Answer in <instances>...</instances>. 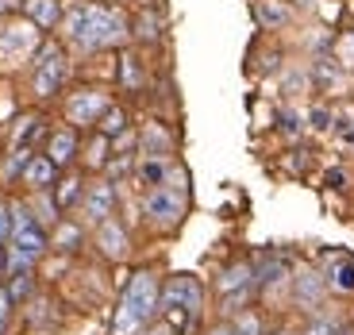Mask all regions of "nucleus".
Listing matches in <instances>:
<instances>
[{
    "mask_svg": "<svg viewBox=\"0 0 354 335\" xmlns=\"http://www.w3.org/2000/svg\"><path fill=\"white\" fill-rule=\"evenodd\" d=\"M54 177H58V166H54L50 159H43V154H31L24 166V185H31L35 193H43V189L54 185Z\"/></svg>",
    "mask_w": 354,
    "mask_h": 335,
    "instance_id": "obj_12",
    "label": "nucleus"
},
{
    "mask_svg": "<svg viewBox=\"0 0 354 335\" xmlns=\"http://www.w3.org/2000/svg\"><path fill=\"white\" fill-rule=\"evenodd\" d=\"M54 243H58V251H77V247H81V231L73 228V224H58V231H54Z\"/></svg>",
    "mask_w": 354,
    "mask_h": 335,
    "instance_id": "obj_23",
    "label": "nucleus"
},
{
    "mask_svg": "<svg viewBox=\"0 0 354 335\" xmlns=\"http://www.w3.org/2000/svg\"><path fill=\"white\" fill-rule=\"evenodd\" d=\"M139 35H142V39H158V19H154L151 12L139 19Z\"/></svg>",
    "mask_w": 354,
    "mask_h": 335,
    "instance_id": "obj_29",
    "label": "nucleus"
},
{
    "mask_svg": "<svg viewBox=\"0 0 354 335\" xmlns=\"http://www.w3.org/2000/svg\"><path fill=\"white\" fill-rule=\"evenodd\" d=\"M308 120H312V127H316V132H328V127H331V112H328V108H312Z\"/></svg>",
    "mask_w": 354,
    "mask_h": 335,
    "instance_id": "obj_27",
    "label": "nucleus"
},
{
    "mask_svg": "<svg viewBox=\"0 0 354 335\" xmlns=\"http://www.w3.org/2000/svg\"><path fill=\"white\" fill-rule=\"evenodd\" d=\"M185 197L189 193H181V189H174V185H154L151 197H147V216H151L158 228H174V224L185 216Z\"/></svg>",
    "mask_w": 354,
    "mask_h": 335,
    "instance_id": "obj_5",
    "label": "nucleus"
},
{
    "mask_svg": "<svg viewBox=\"0 0 354 335\" xmlns=\"http://www.w3.org/2000/svg\"><path fill=\"white\" fill-rule=\"evenodd\" d=\"M108 112V97L100 89H81L66 100V116H70V124L85 127V124H100V116Z\"/></svg>",
    "mask_w": 354,
    "mask_h": 335,
    "instance_id": "obj_7",
    "label": "nucleus"
},
{
    "mask_svg": "<svg viewBox=\"0 0 354 335\" xmlns=\"http://www.w3.org/2000/svg\"><path fill=\"white\" fill-rule=\"evenodd\" d=\"M66 35L81 51H104V46H115L127 35V24L120 12L104 8V4H77L66 16Z\"/></svg>",
    "mask_w": 354,
    "mask_h": 335,
    "instance_id": "obj_1",
    "label": "nucleus"
},
{
    "mask_svg": "<svg viewBox=\"0 0 354 335\" xmlns=\"http://www.w3.org/2000/svg\"><path fill=\"white\" fill-rule=\"evenodd\" d=\"M346 54H351V58H354V35L346 39Z\"/></svg>",
    "mask_w": 354,
    "mask_h": 335,
    "instance_id": "obj_32",
    "label": "nucleus"
},
{
    "mask_svg": "<svg viewBox=\"0 0 354 335\" xmlns=\"http://www.w3.org/2000/svg\"><path fill=\"white\" fill-rule=\"evenodd\" d=\"M58 16H62L58 0H27V19H31L35 27H54Z\"/></svg>",
    "mask_w": 354,
    "mask_h": 335,
    "instance_id": "obj_16",
    "label": "nucleus"
},
{
    "mask_svg": "<svg viewBox=\"0 0 354 335\" xmlns=\"http://www.w3.org/2000/svg\"><path fill=\"white\" fill-rule=\"evenodd\" d=\"M201 305H204V289L193 273H177L162 285V297H158V309L166 316V324L174 332H193L196 316H201Z\"/></svg>",
    "mask_w": 354,
    "mask_h": 335,
    "instance_id": "obj_3",
    "label": "nucleus"
},
{
    "mask_svg": "<svg viewBox=\"0 0 354 335\" xmlns=\"http://www.w3.org/2000/svg\"><path fill=\"white\" fill-rule=\"evenodd\" d=\"M277 120H281V127H285V132H297V127H301V124H297V112H281Z\"/></svg>",
    "mask_w": 354,
    "mask_h": 335,
    "instance_id": "obj_31",
    "label": "nucleus"
},
{
    "mask_svg": "<svg viewBox=\"0 0 354 335\" xmlns=\"http://www.w3.org/2000/svg\"><path fill=\"white\" fill-rule=\"evenodd\" d=\"M97 247L104 251L108 258H115V262H120V258L127 255V231H124V224H115L112 216H108V220H100L97 224Z\"/></svg>",
    "mask_w": 354,
    "mask_h": 335,
    "instance_id": "obj_10",
    "label": "nucleus"
},
{
    "mask_svg": "<svg viewBox=\"0 0 354 335\" xmlns=\"http://www.w3.org/2000/svg\"><path fill=\"white\" fill-rule=\"evenodd\" d=\"M120 81H124L127 89H139L142 85V70H139V62H135L131 54H124V62H120Z\"/></svg>",
    "mask_w": 354,
    "mask_h": 335,
    "instance_id": "obj_24",
    "label": "nucleus"
},
{
    "mask_svg": "<svg viewBox=\"0 0 354 335\" xmlns=\"http://www.w3.org/2000/svg\"><path fill=\"white\" fill-rule=\"evenodd\" d=\"M124 127H127V116H124V108L108 105V112L100 116V132H104V139H108V135H120Z\"/></svg>",
    "mask_w": 354,
    "mask_h": 335,
    "instance_id": "obj_20",
    "label": "nucleus"
},
{
    "mask_svg": "<svg viewBox=\"0 0 354 335\" xmlns=\"http://www.w3.org/2000/svg\"><path fill=\"white\" fill-rule=\"evenodd\" d=\"M31 289H35V282H31V270H24V273H12V285H8L12 300H24V297H31Z\"/></svg>",
    "mask_w": 354,
    "mask_h": 335,
    "instance_id": "obj_25",
    "label": "nucleus"
},
{
    "mask_svg": "<svg viewBox=\"0 0 354 335\" xmlns=\"http://www.w3.org/2000/svg\"><path fill=\"white\" fill-rule=\"evenodd\" d=\"M304 335H351V327L339 316H312L308 327H304Z\"/></svg>",
    "mask_w": 354,
    "mask_h": 335,
    "instance_id": "obj_17",
    "label": "nucleus"
},
{
    "mask_svg": "<svg viewBox=\"0 0 354 335\" xmlns=\"http://www.w3.org/2000/svg\"><path fill=\"white\" fill-rule=\"evenodd\" d=\"M158 278H154L151 270H139L127 282L124 289V300H120V309H115V320H112V335H139L142 327L154 320V312H158Z\"/></svg>",
    "mask_w": 354,
    "mask_h": 335,
    "instance_id": "obj_2",
    "label": "nucleus"
},
{
    "mask_svg": "<svg viewBox=\"0 0 354 335\" xmlns=\"http://www.w3.org/2000/svg\"><path fill=\"white\" fill-rule=\"evenodd\" d=\"M254 16L262 27H270V31H277V27H285L292 19V8L285 4V0H258L254 4Z\"/></svg>",
    "mask_w": 354,
    "mask_h": 335,
    "instance_id": "obj_14",
    "label": "nucleus"
},
{
    "mask_svg": "<svg viewBox=\"0 0 354 335\" xmlns=\"http://www.w3.org/2000/svg\"><path fill=\"white\" fill-rule=\"evenodd\" d=\"M220 293L227 305H243V300L254 293V266L243 258V262H231L227 270L220 273Z\"/></svg>",
    "mask_w": 354,
    "mask_h": 335,
    "instance_id": "obj_8",
    "label": "nucleus"
},
{
    "mask_svg": "<svg viewBox=\"0 0 354 335\" xmlns=\"http://www.w3.org/2000/svg\"><path fill=\"white\" fill-rule=\"evenodd\" d=\"M277 335H289V332H277Z\"/></svg>",
    "mask_w": 354,
    "mask_h": 335,
    "instance_id": "obj_35",
    "label": "nucleus"
},
{
    "mask_svg": "<svg viewBox=\"0 0 354 335\" xmlns=\"http://www.w3.org/2000/svg\"><path fill=\"white\" fill-rule=\"evenodd\" d=\"M112 208H115V193H112V185H108V181H97V185L85 189V216L93 224L108 220V216H112Z\"/></svg>",
    "mask_w": 354,
    "mask_h": 335,
    "instance_id": "obj_11",
    "label": "nucleus"
},
{
    "mask_svg": "<svg viewBox=\"0 0 354 335\" xmlns=\"http://www.w3.org/2000/svg\"><path fill=\"white\" fill-rule=\"evenodd\" d=\"M212 335H235V332H231V327H216Z\"/></svg>",
    "mask_w": 354,
    "mask_h": 335,
    "instance_id": "obj_33",
    "label": "nucleus"
},
{
    "mask_svg": "<svg viewBox=\"0 0 354 335\" xmlns=\"http://www.w3.org/2000/svg\"><path fill=\"white\" fill-rule=\"evenodd\" d=\"M142 150H147L151 159H162V154H169V135L162 132L158 124H151L147 132H142Z\"/></svg>",
    "mask_w": 354,
    "mask_h": 335,
    "instance_id": "obj_18",
    "label": "nucleus"
},
{
    "mask_svg": "<svg viewBox=\"0 0 354 335\" xmlns=\"http://www.w3.org/2000/svg\"><path fill=\"white\" fill-rule=\"evenodd\" d=\"M346 143H351V147H354V132H351V135H346Z\"/></svg>",
    "mask_w": 354,
    "mask_h": 335,
    "instance_id": "obj_34",
    "label": "nucleus"
},
{
    "mask_svg": "<svg viewBox=\"0 0 354 335\" xmlns=\"http://www.w3.org/2000/svg\"><path fill=\"white\" fill-rule=\"evenodd\" d=\"M73 154H77V132H73V127L54 132L50 147H46V159H50L54 166H66V162H73Z\"/></svg>",
    "mask_w": 354,
    "mask_h": 335,
    "instance_id": "obj_13",
    "label": "nucleus"
},
{
    "mask_svg": "<svg viewBox=\"0 0 354 335\" xmlns=\"http://www.w3.org/2000/svg\"><path fill=\"white\" fill-rule=\"evenodd\" d=\"M77 197H81V181H77V177H66L62 185H58V193H54V208H58V212L70 208Z\"/></svg>",
    "mask_w": 354,
    "mask_h": 335,
    "instance_id": "obj_22",
    "label": "nucleus"
},
{
    "mask_svg": "<svg viewBox=\"0 0 354 335\" xmlns=\"http://www.w3.org/2000/svg\"><path fill=\"white\" fill-rule=\"evenodd\" d=\"M312 73H316V81H319V85H328V89L343 81V70H339V62H335V58H328V54L312 62Z\"/></svg>",
    "mask_w": 354,
    "mask_h": 335,
    "instance_id": "obj_19",
    "label": "nucleus"
},
{
    "mask_svg": "<svg viewBox=\"0 0 354 335\" xmlns=\"http://www.w3.org/2000/svg\"><path fill=\"white\" fill-rule=\"evenodd\" d=\"M328 285L335 293H354V258L351 255H331V278Z\"/></svg>",
    "mask_w": 354,
    "mask_h": 335,
    "instance_id": "obj_15",
    "label": "nucleus"
},
{
    "mask_svg": "<svg viewBox=\"0 0 354 335\" xmlns=\"http://www.w3.org/2000/svg\"><path fill=\"white\" fill-rule=\"evenodd\" d=\"M12 305H16V300H12V293L4 289V285H0V324H4V320H8V312H12Z\"/></svg>",
    "mask_w": 354,
    "mask_h": 335,
    "instance_id": "obj_30",
    "label": "nucleus"
},
{
    "mask_svg": "<svg viewBox=\"0 0 354 335\" xmlns=\"http://www.w3.org/2000/svg\"><path fill=\"white\" fill-rule=\"evenodd\" d=\"M62 81H66V54H62V46L46 43L35 54V93L39 97H54Z\"/></svg>",
    "mask_w": 354,
    "mask_h": 335,
    "instance_id": "obj_4",
    "label": "nucleus"
},
{
    "mask_svg": "<svg viewBox=\"0 0 354 335\" xmlns=\"http://www.w3.org/2000/svg\"><path fill=\"white\" fill-rule=\"evenodd\" d=\"M39 46V27L31 19H12L0 27V58H24Z\"/></svg>",
    "mask_w": 354,
    "mask_h": 335,
    "instance_id": "obj_6",
    "label": "nucleus"
},
{
    "mask_svg": "<svg viewBox=\"0 0 354 335\" xmlns=\"http://www.w3.org/2000/svg\"><path fill=\"white\" fill-rule=\"evenodd\" d=\"M231 332H235V335H262V324H258L254 312H239L235 324H231Z\"/></svg>",
    "mask_w": 354,
    "mask_h": 335,
    "instance_id": "obj_26",
    "label": "nucleus"
},
{
    "mask_svg": "<svg viewBox=\"0 0 354 335\" xmlns=\"http://www.w3.org/2000/svg\"><path fill=\"white\" fill-rule=\"evenodd\" d=\"M139 181H142V185H162V181H166V162H162V159H147L139 166Z\"/></svg>",
    "mask_w": 354,
    "mask_h": 335,
    "instance_id": "obj_21",
    "label": "nucleus"
},
{
    "mask_svg": "<svg viewBox=\"0 0 354 335\" xmlns=\"http://www.w3.org/2000/svg\"><path fill=\"white\" fill-rule=\"evenodd\" d=\"M0 8H4V0H0Z\"/></svg>",
    "mask_w": 354,
    "mask_h": 335,
    "instance_id": "obj_36",
    "label": "nucleus"
},
{
    "mask_svg": "<svg viewBox=\"0 0 354 335\" xmlns=\"http://www.w3.org/2000/svg\"><path fill=\"white\" fill-rule=\"evenodd\" d=\"M324 289H328V282H324L316 270H301L297 278H292V300H297L301 309H319Z\"/></svg>",
    "mask_w": 354,
    "mask_h": 335,
    "instance_id": "obj_9",
    "label": "nucleus"
},
{
    "mask_svg": "<svg viewBox=\"0 0 354 335\" xmlns=\"http://www.w3.org/2000/svg\"><path fill=\"white\" fill-rule=\"evenodd\" d=\"M8 235H12V208L8 204H0V247L8 243Z\"/></svg>",
    "mask_w": 354,
    "mask_h": 335,
    "instance_id": "obj_28",
    "label": "nucleus"
}]
</instances>
